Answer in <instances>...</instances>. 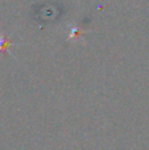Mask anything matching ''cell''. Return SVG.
<instances>
[{"mask_svg":"<svg viewBox=\"0 0 149 150\" xmlns=\"http://www.w3.org/2000/svg\"><path fill=\"white\" fill-rule=\"evenodd\" d=\"M16 44H11L9 40H7L4 36H0V52H5L11 46H15Z\"/></svg>","mask_w":149,"mask_h":150,"instance_id":"cell-1","label":"cell"}]
</instances>
